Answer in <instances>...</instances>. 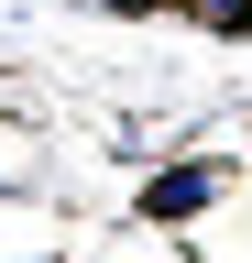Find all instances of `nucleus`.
Listing matches in <instances>:
<instances>
[{
    "label": "nucleus",
    "instance_id": "obj_1",
    "mask_svg": "<svg viewBox=\"0 0 252 263\" xmlns=\"http://www.w3.org/2000/svg\"><path fill=\"white\" fill-rule=\"evenodd\" d=\"M208 186H219V176H198V164H176V176H165V186L143 197V209H153V219H186V209H208Z\"/></svg>",
    "mask_w": 252,
    "mask_h": 263
},
{
    "label": "nucleus",
    "instance_id": "obj_2",
    "mask_svg": "<svg viewBox=\"0 0 252 263\" xmlns=\"http://www.w3.org/2000/svg\"><path fill=\"white\" fill-rule=\"evenodd\" d=\"M198 22H219V33H241V22H252V0H198Z\"/></svg>",
    "mask_w": 252,
    "mask_h": 263
}]
</instances>
